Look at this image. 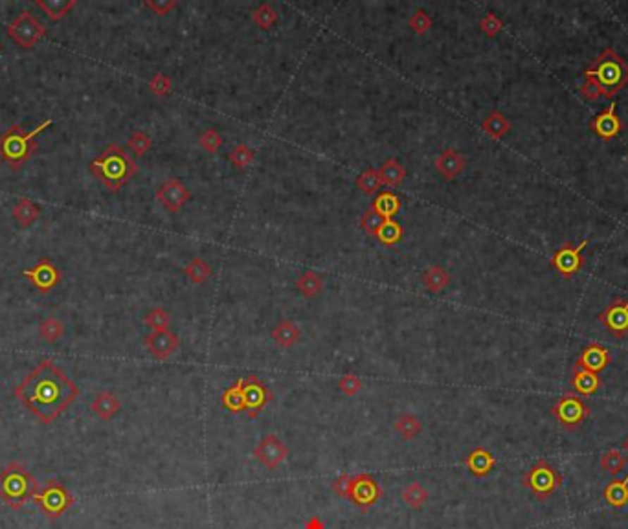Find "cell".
Listing matches in <instances>:
<instances>
[{
    "instance_id": "1",
    "label": "cell",
    "mask_w": 628,
    "mask_h": 529,
    "mask_svg": "<svg viewBox=\"0 0 628 529\" xmlns=\"http://www.w3.org/2000/svg\"><path fill=\"white\" fill-rule=\"evenodd\" d=\"M13 395L32 416L50 425L80 397V388L56 362L48 359L39 362L17 384Z\"/></svg>"
},
{
    "instance_id": "2",
    "label": "cell",
    "mask_w": 628,
    "mask_h": 529,
    "mask_svg": "<svg viewBox=\"0 0 628 529\" xmlns=\"http://www.w3.org/2000/svg\"><path fill=\"white\" fill-rule=\"evenodd\" d=\"M628 85V63L615 52L614 48H606L593 59L586 70L582 72V83L579 92L588 101H597L608 98L614 101L621 90Z\"/></svg>"
},
{
    "instance_id": "3",
    "label": "cell",
    "mask_w": 628,
    "mask_h": 529,
    "mask_svg": "<svg viewBox=\"0 0 628 529\" xmlns=\"http://www.w3.org/2000/svg\"><path fill=\"white\" fill-rule=\"evenodd\" d=\"M89 171L107 189L118 192L135 177L136 164L123 147H120L118 144H111L101 155L92 158V162L89 164Z\"/></svg>"
},
{
    "instance_id": "4",
    "label": "cell",
    "mask_w": 628,
    "mask_h": 529,
    "mask_svg": "<svg viewBox=\"0 0 628 529\" xmlns=\"http://www.w3.org/2000/svg\"><path fill=\"white\" fill-rule=\"evenodd\" d=\"M51 118L39 123L33 131H26L23 125H13L0 135V158L10 169L19 171L37 151V136L51 125Z\"/></svg>"
},
{
    "instance_id": "5",
    "label": "cell",
    "mask_w": 628,
    "mask_h": 529,
    "mask_svg": "<svg viewBox=\"0 0 628 529\" xmlns=\"http://www.w3.org/2000/svg\"><path fill=\"white\" fill-rule=\"evenodd\" d=\"M39 483L28 468L19 461H11L0 471V500L10 509H20L33 500Z\"/></svg>"
},
{
    "instance_id": "6",
    "label": "cell",
    "mask_w": 628,
    "mask_h": 529,
    "mask_svg": "<svg viewBox=\"0 0 628 529\" xmlns=\"http://www.w3.org/2000/svg\"><path fill=\"white\" fill-rule=\"evenodd\" d=\"M33 504L39 507L42 515L50 520L59 518L61 515H65L70 507L74 506V497L72 492L63 485L57 480H48L42 487H39V491L35 492L33 497Z\"/></svg>"
},
{
    "instance_id": "7",
    "label": "cell",
    "mask_w": 628,
    "mask_h": 529,
    "mask_svg": "<svg viewBox=\"0 0 628 529\" xmlns=\"http://www.w3.org/2000/svg\"><path fill=\"white\" fill-rule=\"evenodd\" d=\"M522 485L526 489H529L538 500H548L557 489H560V485H562V476H560V473H558L553 465H549L548 461L542 459V461H536V463L522 476Z\"/></svg>"
},
{
    "instance_id": "8",
    "label": "cell",
    "mask_w": 628,
    "mask_h": 529,
    "mask_svg": "<svg viewBox=\"0 0 628 529\" xmlns=\"http://www.w3.org/2000/svg\"><path fill=\"white\" fill-rule=\"evenodd\" d=\"M551 413L566 430H577L590 416V406L582 401V397H579V394L568 392L553 404Z\"/></svg>"
},
{
    "instance_id": "9",
    "label": "cell",
    "mask_w": 628,
    "mask_h": 529,
    "mask_svg": "<svg viewBox=\"0 0 628 529\" xmlns=\"http://www.w3.org/2000/svg\"><path fill=\"white\" fill-rule=\"evenodd\" d=\"M47 35V26L35 15L23 11L8 24V37L20 48H33Z\"/></svg>"
},
{
    "instance_id": "10",
    "label": "cell",
    "mask_w": 628,
    "mask_h": 529,
    "mask_svg": "<svg viewBox=\"0 0 628 529\" xmlns=\"http://www.w3.org/2000/svg\"><path fill=\"white\" fill-rule=\"evenodd\" d=\"M588 243H590V237H586L579 244L564 243L562 247L553 254V259H551V265H553L555 270H557L562 278H566V280L575 276V274L582 268V265H584L582 250L586 249Z\"/></svg>"
},
{
    "instance_id": "11",
    "label": "cell",
    "mask_w": 628,
    "mask_h": 529,
    "mask_svg": "<svg viewBox=\"0 0 628 529\" xmlns=\"http://www.w3.org/2000/svg\"><path fill=\"white\" fill-rule=\"evenodd\" d=\"M382 494H384V491H382L381 485L369 474L362 473L353 476V480H351V491H349L347 498L359 509L368 511L369 507H373L381 500Z\"/></svg>"
},
{
    "instance_id": "12",
    "label": "cell",
    "mask_w": 628,
    "mask_h": 529,
    "mask_svg": "<svg viewBox=\"0 0 628 529\" xmlns=\"http://www.w3.org/2000/svg\"><path fill=\"white\" fill-rule=\"evenodd\" d=\"M23 276L26 278L39 292H42V294H48V292L54 291V289L61 283V278H63L56 263L48 258L39 259L32 268L23 272Z\"/></svg>"
},
{
    "instance_id": "13",
    "label": "cell",
    "mask_w": 628,
    "mask_h": 529,
    "mask_svg": "<svg viewBox=\"0 0 628 529\" xmlns=\"http://www.w3.org/2000/svg\"><path fill=\"white\" fill-rule=\"evenodd\" d=\"M599 320L615 338H623L628 335V300L615 298L612 304L599 314Z\"/></svg>"
},
{
    "instance_id": "14",
    "label": "cell",
    "mask_w": 628,
    "mask_h": 529,
    "mask_svg": "<svg viewBox=\"0 0 628 529\" xmlns=\"http://www.w3.org/2000/svg\"><path fill=\"white\" fill-rule=\"evenodd\" d=\"M254 456L269 471H274V468H278L287 459L289 449H287V445L278 436L270 434V436H265L259 441V445L254 449Z\"/></svg>"
},
{
    "instance_id": "15",
    "label": "cell",
    "mask_w": 628,
    "mask_h": 529,
    "mask_svg": "<svg viewBox=\"0 0 628 529\" xmlns=\"http://www.w3.org/2000/svg\"><path fill=\"white\" fill-rule=\"evenodd\" d=\"M590 127L591 131L596 132L601 140L610 142L612 138H615V136L621 132V129H623V122H621V118L617 116V104H615V101H610L608 108L603 111L601 114H597V116L591 120Z\"/></svg>"
},
{
    "instance_id": "16",
    "label": "cell",
    "mask_w": 628,
    "mask_h": 529,
    "mask_svg": "<svg viewBox=\"0 0 628 529\" xmlns=\"http://www.w3.org/2000/svg\"><path fill=\"white\" fill-rule=\"evenodd\" d=\"M144 344L154 359L166 361L168 356H171L173 353L177 351L178 346H180V340H178V337L175 332L166 329V331L149 332V335L145 337Z\"/></svg>"
},
{
    "instance_id": "17",
    "label": "cell",
    "mask_w": 628,
    "mask_h": 529,
    "mask_svg": "<svg viewBox=\"0 0 628 529\" xmlns=\"http://www.w3.org/2000/svg\"><path fill=\"white\" fill-rule=\"evenodd\" d=\"M156 199L162 202V206L168 211H178L190 201V189L177 178H169L156 192Z\"/></svg>"
},
{
    "instance_id": "18",
    "label": "cell",
    "mask_w": 628,
    "mask_h": 529,
    "mask_svg": "<svg viewBox=\"0 0 628 529\" xmlns=\"http://www.w3.org/2000/svg\"><path fill=\"white\" fill-rule=\"evenodd\" d=\"M242 392V401H245V408L250 410V417L257 416L261 408L265 406L266 401L270 399L266 388L261 384L259 379L256 377H248L247 380H239Z\"/></svg>"
},
{
    "instance_id": "19",
    "label": "cell",
    "mask_w": 628,
    "mask_h": 529,
    "mask_svg": "<svg viewBox=\"0 0 628 529\" xmlns=\"http://www.w3.org/2000/svg\"><path fill=\"white\" fill-rule=\"evenodd\" d=\"M610 362H612V353L608 351V347L597 342L588 344L577 359V364L593 371V373H599V371L605 370Z\"/></svg>"
},
{
    "instance_id": "20",
    "label": "cell",
    "mask_w": 628,
    "mask_h": 529,
    "mask_svg": "<svg viewBox=\"0 0 628 529\" xmlns=\"http://www.w3.org/2000/svg\"><path fill=\"white\" fill-rule=\"evenodd\" d=\"M572 384L575 394L579 395H593L597 390L601 388V379L599 375L593 373V371L582 368L581 364L575 362L573 366V375H572Z\"/></svg>"
},
{
    "instance_id": "21",
    "label": "cell",
    "mask_w": 628,
    "mask_h": 529,
    "mask_svg": "<svg viewBox=\"0 0 628 529\" xmlns=\"http://www.w3.org/2000/svg\"><path fill=\"white\" fill-rule=\"evenodd\" d=\"M90 410H92L94 416L99 417L101 421H111L112 417L116 416V413L121 410V401L118 399V395H114L112 392H99V394H96V397L92 399Z\"/></svg>"
},
{
    "instance_id": "22",
    "label": "cell",
    "mask_w": 628,
    "mask_h": 529,
    "mask_svg": "<svg viewBox=\"0 0 628 529\" xmlns=\"http://www.w3.org/2000/svg\"><path fill=\"white\" fill-rule=\"evenodd\" d=\"M465 465L472 476L485 478V476H488V474H491V471L494 468V465H496V459H494V456L491 454L487 449H484V447H478V449H474L469 456H467Z\"/></svg>"
},
{
    "instance_id": "23",
    "label": "cell",
    "mask_w": 628,
    "mask_h": 529,
    "mask_svg": "<svg viewBox=\"0 0 628 529\" xmlns=\"http://www.w3.org/2000/svg\"><path fill=\"white\" fill-rule=\"evenodd\" d=\"M465 156L457 153L456 149H445L436 160V168L445 178H456L465 169Z\"/></svg>"
},
{
    "instance_id": "24",
    "label": "cell",
    "mask_w": 628,
    "mask_h": 529,
    "mask_svg": "<svg viewBox=\"0 0 628 529\" xmlns=\"http://www.w3.org/2000/svg\"><path fill=\"white\" fill-rule=\"evenodd\" d=\"M270 337L272 340L276 342V346H279L281 349H290L296 342H300V338H302V329L293 322V320H283V322H279L272 332H270Z\"/></svg>"
},
{
    "instance_id": "25",
    "label": "cell",
    "mask_w": 628,
    "mask_h": 529,
    "mask_svg": "<svg viewBox=\"0 0 628 529\" xmlns=\"http://www.w3.org/2000/svg\"><path fill=\"white\" fill-rule=\"evenodd\" d=\"M11 216H13V219L17 220L20 226L28 228V226H32L33 223L41 217V208H39L37 202H33L32 199L20 197L17 199V202H15L13 208H11Z\"/></svg>"
},
{
    "instance_id": "26",
    "label": "cell",
    "mask_w": 628,
    "mask_h": 529,
    "mask_svg": "<svg viewBox=\"0 0 628 529\" xmlns=\"http://www.w3.org/2000/svg\"><path fill=\"white\" fill-rule=\"evenodd\" d=\"M35 6L44 11L50 20H61L74 10L78 2L75 0H35Z\"/></svg>"
},
{
    "instance_id": "27",
    "label": "cell",
    "mask_w": 628,
    "mask_h": 529,
    "mask_svg": "<svg viewBox=\"0 0 628 529\" xmlns=\"http://www.w3.org/2000/svg\"><path fill=\"white\" fill-rule=\"evenodd\" d=\"M481 129H484L491 138L500 140V138H503V136L511 131V122H509L505 114L498 113V111H493V113L488 114V116L484 120Z\"/></svg>"
},
{
    "instance_id": "28",
    "label": "cell",
    "mask_w": 628,
    "mask_h": 529,
    "mask_svg": "<svg viewBox=\"0 0 628 529\" xmlns=\"http://www.w3.org/2000/svg\"><path fill=\"white\" fill-rule=\"evenodd\" d=\"M603 497L615 509H623L628 506V474L621 482H610L603 491Z\"/></svg>"
},
{
    "instance_id": "29",
    "label": "cell",
    "mask_w": 628,
    "mask_h": 529,
    "mask_svg": "<svg viewBox=\"0 0 628 529\" xmlns=\"http://www.w3.org/2000/svg\"><path fill=\"white\" fill-rule=\"evenodd\" d=\"M395 430L399 436H402L405 440H414L421 434L423 430V423L419 417H415L414 413H400L399 417L395 419Z\"/></svg>"
},
{
    "instance_id": "30",
    "label": "cell",
    "mask_w": 628,
    "mask_h": 529,
    "mask_svg": "<svg viewBox=\"0 0 628 529\" xmlns=\"http://www.w3.org/2000/svg\"><path fill=\"white\" fill-rule=\"evenodd\" d=\"M400 497H402V500H405L406 506H410L412 509H421V507H423L424 504L429 502L430 494H429V491L423 487V483L412 482L410 485H406V487L402 489Z\"/></svg>"
},
{
    "instance_id": "31",
    "label": "cell",
    "mask_w": 628,
    "mask_h": 529,
    "mask_svg": "<svg viewBox=\"0 0 628 529\" xmlns=\"http://www.w3.org/2000/svg\"><path fill=\"white\" fill-rule=\"evenodd\" d=\"M63 335H65V323L61 322L59 318H56V316H47V318H42L41 323H39V337L44 342H57L59 338H63Z\"/></svg>"
},
{
    "instance_id": "32",
    "label": "cell",
    "mask_w": 628,
    "mask_h": 529,
    "mask_svg": "<svg viewBox=\"0 0 628 529\" xmlns=\"http://www.w3.org/2000/svg\"><path fill=\"white\" fill-rule=\"evenodd\" d=\"M448 281H450V276H448V272L445 270L443 267L439 265H433V267H429L424 270L423 274V285L432 292H439L443 291L445 287L448 285Z\"/></svg>"
},
{
    "instance_id": "33",
    "label": "cell",
    "mask_w": 628,
    "mask_h": 529,
    "mask_svg": "<svg viewBox=\"0 0 628 529\" xmlns=\"http://www.w3.org/2000/svg\"><path fill=\"white\" fill-rule=\"evenodd\" d=\"M296 287L305 298H312V296L320 294V291L324 289V280L318 272L307 270L296 280Z\"/></svg>"
},
{
    "instance_id": "34",
    "label": "cell",
    "mask_w": 628,
    "mask_h": 529,
    "mask_svg": "<svg viewBox=\"0 0 628 529\" xmlns=\"http://www.w3.org/2000/svg\"><path fill=\"white\" fill-rule=\"evenodd\" d=\"M378 173H381L382 178V184H390V186H395V184H400L405 180L406 177V171L405 168L397 162V160H386L384 166L378 169Z\"/></svg>"
},
{
    "instance_id": "35",
    "label": "cell",
    "mask_w": 628,
    "mask_h": 529,
    "mask_svg": "<svg viewBox=\"0 0 628 529\" xmlns=\"http://www.w3.org/2000/svg\"><path fill=\"white\" fill-rule=\"evenodd\" d=\"M184 272H186V276L190 278L193 283H204V281L211 276V267H209L204 259L195 258L191 259L186 267H184Z\"/></svg>"
},
{
    "instance_id": "36",
    "label": "cell",
    "mask_w": 628,
    "mask_h": 529,
    "mask_svg": "<svg viewBox=\"0 0 628 529\" xmlns=\"http://www.w3.org/2000/svg\"><path fill=\"white\" fill-rule=\"evenodd\" d=\"M624 465H627V458H624L623 452L617 449H610L608 452H605V456L601 458V467L605 468L608 474H612V476L621 473L624 468Z\"/></svg>"
},
{
    "instance_id": "37",
    "label": "cell",
    "mask_w": 628,
    "mask_h": 529,
    "mask_svg": "<svg viewBox=\"0 0 628 529\" xmlns=\"http://www.w3.org/2000/svg\"><path fill=\"white\" fill-rule=\"evenodd\" d=\"M144 322L145 325L153 329V331H166V329H169L171 316H169L168 311H164L162 307H154V309H151L149 313L145 314Z\"/></svg>"
},
{
    "instance_id": "38",
    "label": "cell",
    "mask_w": 628,
    "mask_h": 529,
    "mask_svg": "<svg viewBox=\"0 0 628 529\" xmlns=\"http://www.w3.org/2000/svg\"><path fill=\"white\" fill-rule=\"evenodd\" d=\"M153 146V140H151V136L147 135L145 131H136L129 136V140H127V147H129L136 156H144L147 151L151 149Z\"/></svg>"
},
{
    "instance_id": "39",
    "label": "cell",
    "mask_w": 628,
    "mask_h": 529,
    "mask_svg": "<svg viewBox=\"0 0 628 529\" xmlns=\"http://www.w3.org/2000/svg\"><path fill=\"white\" fill-rule=\"evenodd\" d=\"M357 184H359V187L362 189L364 193L377 192L378 187L382 186L381 173H378L377 169H366V171H364V173L359 177Z\"/></svg>"
},
{
    "instance_id": "40",
    "label": "cell",
    "mask_w": 628,
    "mask_h": 529,
    "mask_svg": "<svg viewBox=\"0 0 628 529\" xmlns=\"http://www.w3.org/2000/svg\"><path fill=\"white\" fill-rule=\"evenodd\" d=\"M252 160H254V151L250 149L248 146L245 144H239L235 146V149L230 153V162H232L235 168H247V166L252 164Z\"/></svg>"
},
{
    "instance_id": "41",
    "label": "cell",
    "mask_w": 628,
    "mask_h": 529,
    "mask_svg": "<svg viewBox=\"0 0 628 529\" xmlns=\"http://www.w3.org/2000/svg\"><path fill=\"white\" fill-rule=\"evenodd\" d=\"M223 404L228 410L232 412H239L245 408V401H242V392H241V384H235L233 388H230L228 392H224L223 395Z\"/></svg>"
},
{
    "instance_id": "42",
    "label": "cell",
    "mask_w": 628,
    "mask_h": 529,
    "mask_svg": "<svg viewBox=\"0 0 628 529\" xmlns=\"http://www.w3.org/2000/svg\"><path fill=\"white\" fill-rule=\"evenodd\" d=\"M199 144L208 153H215V151H219L221 146H223V138H221V135L215 129H208V131L200 135Z\"/></svg>"
},
{
    "instance_id": "43",
    "label": "cell",
    "mask_w": 628,
    "mask_h": 529,
    "mask_svg": "<svg viewBox=\"0 0 628 529\" xmlns=\"http://www.w3.org/2000/svg\"><path fill=\"white\" fill-rule=\"evenodd\" d=\"M384 223H386V219H384V216H382L377 208H371V210L362 217V226L368 230L369 234H378V230L384 226Z\"/></svg>"
},
{
    "instance_id": "44",
    "label": "cell",
    "mask_w": 628,
    "mask_h": 529,
    "mask_svg": "<svg viewBox=\"0 0 628 529\" xmlns=\"http://www.w3.org/2000/svg\"><path fill=\"white\" fill-rule=\"evenodd\" d=\"M338 388L340 392H344L345 395L353 397V395H357L360 390H362V380H360L357 375H344V377L340 379Z\"/></svg>"
},
{
    "instance_id": "45",
    "label": "cell",
    "mask_w": 628,
    "mask_h": 529,
    "mask_svg": "<svg viewBox=\"0 0 628 529\" xmlns=\"http://www.w3.org/2000/svg\"><path fill=\"white\" fill-rule=\"evenodd\" d=\"M276 19H278V15H276L274 8H270L269 4L259 6V8L254 11V20L259 24L261 28H269L270 24L276 23Z\"/></svg>"
},
{
    "instance_id": "46",
    "label": "cell",
    "mask_w": 628,
    "mask_h": 529,
    "mask_svg": "<svg viewBox=\"0 0 628 529\" xmlns=\"http://www.w3.org/2000/svg\"><path fill=\"white\" fill-rule=\"evenodd\" d=\"M149 89L156 96H168L171 90V80L166 74H154L149 81Z\"/></svg>"
},
{
    "instance_id": "47",
    "label": "cell",
    "mask_w": 628,
    "mask_h": 529,
    "mask_svg": "<svg viewBox=\"0 0 628 529\" xmlns=\"http://www.w3.org/2000/svg\"><path fill=\"white\" fill-rule=\"evenodd\" d=\"M479 26H481V30H484V32L487 33L488 37H494V35H498L500 30L503 28L502 20H500L498 17H496V15H494V13L485 15L484 19H481V23H479Z\"/></svg>"
},
{
    "instance_id": "48",
    "label": "cell",
    "mask_w": 628,
    "mask_h": 529,
    "mask_svg": "<svg viewBox=\"0 0 628 529\" xmlns=\"http://www.w3.org/2000/svg\"><path fill=\"white\" fill-rule=\"evenodd\" d=\"M351 480H353V476H349V474H340L335 482L331 483V489L335 491L336 497L340 498L349 497V491H351Z\"/></svg>"
},
{
    "instance_id": "49",
    "label": "cell",
    "mask_w": 628,
    "mask_h": 529,
    "mask_svg": "<svg viewBox=\"0 0 628 529\" xmlns=\"http://www.w3.org/2000/svg\"><path fill=\"white\" fill-rule=\"evenodd\" d=\"M410 26L414 28L415 33H424L426 30L430 28V26H432V20H430V17L424 13L423 10H419L412 15V19H410Z\"/></svg>"
},
{
    "instance_id": "50",
    "label": "cell",
    "mask_w": 628,
    "mask_h": 529,
    "mask_svg": "<svg viewBox=\"0 0 628 529\" xmlns=\"http://www.w3.org/2000/svg\"><path fill=\"white\" fill-rule=\"evenodd\" d=\"M377 235L382 239V241H384V243H395L397 239L400 237V228L395 225V223H390V220H386V223H384V226L378 230Z\"/></svg>"
},
{
    "instance_id": "51",
    "label": "cell",
    "mask_w": 628,
    "mask_h": 529,
    "mask_svg": "<svg viewBox=\"0 0 628 529\" xmlns=\"http://www.w3.org/2000/svg\"><path fill=\"white\" fill-rule=\"evenodd\" d=\"M145 8L153 10L156 15H166L175 8V2H164V0H147L145 2Z\"/></svg>"
},
{
    "instance_id": "52",
    "label": "cell",
    "mask_w": 628,
    "mask_h": 529,
    "mask_svg": "<svg viewBox=\"0 0 628 529\" xmlns=\"http://www.w3.org/2000/svg\"><path fill=\"white\" fill-rule=\"evenodd\" d=\"M305 529H326V524L320 516H311V518L305 522Z\"/></svg>"
},
{
    "instance_id": "53",
    "label": "cell",
    "mask_w": 628,
    "mask_h": 529,
    "mask_svg": "<svg viewBox=\"0 0 628 529\" xmlns=\"http://www.w3.org/2000/svg\"><path fill=\"white\" fill-rule=\"evenodd\" d=\"M623 450L628 454V437H627V440H624V443H623Z\"/></svg>"
},
{
    "instance_id": "54",
    "label": "cell",
    "mask_w": 628,
    "mask_h": 529,
    "mask_svg": "<svg viewBox=\"0 0 628 529\" xmlns=\"http://www.w3.org/2000/svg\"><path fill=\"white\" fill-rule=\"evenodd\" d=\"M0 52H2V46H0Z\"/></svg>"
}]
</instances>
